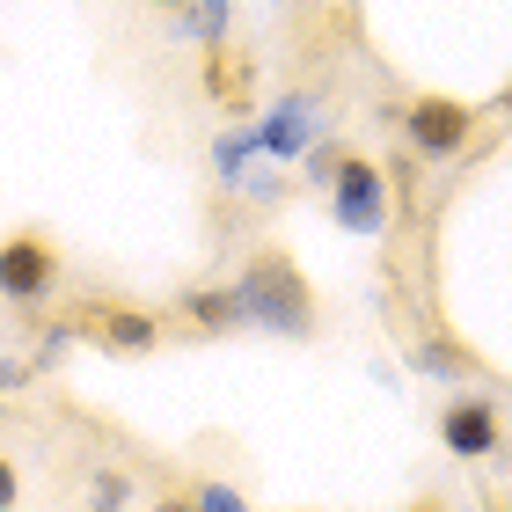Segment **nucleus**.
I'll return each instance as SVG.
<instances>
[{
    "instance_id": "1",
    "label": "nucleus",
    "mask_w": 512,
    "mask_h": 512,
    "mask_svg": "<svg viewBox=\"0 0 512 512\" xmlns=\"http://www.w3.org/2000/svg\"><path fill=\"white\" fill-rule=\"evenodd\" d=\"M235 308H242V330H264V337H286V344L315 337V293H308V278H300V264L286 249H256L242 264Z\"/></svg>"
},
{
    "instance_id": "2",
    "label": "nucleus",
    "mask_w": 512,
    "mask_h": 512,
    "mask_svg": "<svg viewBox=\"0 0 512 512\" xmlns=\"http://www.w3.org/2000/svg\"><path fill=\"white\" fill-rule=\"evenodd\" d=\"M256 139V161H271V169H286L315 147V139H330V110H322L315 88H286V96H271V110L249 125Z\"/></svg>"
},
{
    "instance_id": "3",
    "label": "nucleus",
    "mask_w": 512,
    "mask_h": 512,
    "mask_svg": "<svg viewBox=\"0 0 512 512\" xmlns=\"http://www.w3.org/2000/svg\"><path fill=\"white\" fill-rule=\"evenodd\" d=\"M322 191H330V220H337L352 242H381V235H388V176H381V161L344 154L337 176L322 183Z\"/></svg>"
},
{
    "instance_id": "4",
    "label": "nucleus",
    "mask_w": 512,
    "mask_h": 512,
    "mask_svg": "<svg viewBox=\"0 0 512 512\" xmlns=\"http://www.w3.org/2000/svg\"><path fill=\"white\" fill-rule=\"evenodd\" d=\"M66 322H74V337L103 344V352H118V359H139V352H154V344L169 337V322H161L154 308H132V300H110V293L66 308Z\"/></svg>"
},
{
    "instance_id": "5",
    "label": "nucleus",
    "mask_w": 512,
    "mask_h": 512,
    "mask_svg": "<svg viewBox=\"0 0 512 512\" xmlns=\"http://www.w3.org/2000/svg\"><path fill=\"white\" fill-rule=\"evenodd\" d=\"M59 286V242L37 235V227H22V235L0 242V300H15V308H44Z\"/></svg>"
},
{
    "instance_id": "6",
    "label": "nucleus",
    "mask_w": 512,
    "mask_h": 512,
    "mask_svg": "<svg viewBox=\"0 0 512 512\" xmlns=\"http://www.w3.org/2000/svg\"><path fill=\"white\" fill-rule=\"evenodd\" d=\"M403 139H410L425 161H454V154L476 139V110L454 103V96H417V103L403 110Z\"/></svg>"
},
{
    "instance_id": "7",
    "label": "nucleus",
    "mask_w": 512,
    "mask_h": 512,
    "mask_svg": "<svg viewBox=\"0 0 512 512\" xmlns=\"http://www.w3.org/2000/svg\"><path fill=\"white\" fill-rule=\"evenodd\" d=\"M439 447L461 454V461H491L505 447L498 403H491V395H461V403H447V410H439Z\"/></svg>"
},
{
    "instance_id": "8",
    "label": "nucleus",
    "mask_w": 512,
    "mask_h": 512,
    "mask_svg": "<svg viewBox=\"0 0 512 512\" xmlns=\"http://www.w3.org/2000/svg\"><path fill=\"white\" fill-rule=\"evenodd\" d=\"M176 315L191 322V330H205V337H227V330H242L235 286H183V293H176Z\"/></svg>"
},
{
    "instance_id": "9",
    "label": "nucleus",
    "mask_w": 512,
    "mask_h": 512,
    "mask_svg": "<svg viewBox=\"0 0 512 512\" xmlns=\"http://www.w3.org/2000/svg\"><path fill=\"white\" fill-rule=\"evenodd\" d=\"M176 15H183L176 37H183V44H205V52H220L227 30H235V0H183Z\"/></svg>"
},
{
    "instance_id": "10",
    "label": "nucleus",
    "mask_w": 512,
    "mask_h": 512,
    "mask_svg": "<svg viewBox=\"0 0 512 512\" xmlns=\"http://www.w3.org/2000/svg\"><path fill=\"white\" fill-rule=\"evenodd\" d=\"M249 81H256V66H249V52H205V96L213 103H249Z\"/></svg>"
},
{
    "instance_id": "11",
    "label": "nucleus",
    "mask_w": 512,
    "mask_h": 512,
    "mask_svg": "<svg viewBox=\"0 0 512 512\" xmlns=\"http://www.w3.org/2000/svg\"><path fill=\"white\" fill-rule=\"evenodd\" d=\"M410 366H417V374H432V381H469V374H476L469 344H454V337H425V344L410 352Z\"/></svg>"
},
{
    "instance_id": "12",
    "label": "nucleus",
    "mask_w": 512,
    "mask_h": 512,
    "mask_svg": "<svg viewBox=\"0 0 512 512\" xmlns=\"http://www.w3.org/2000/svg\"><path fill=\"white\" fill-rule=\"evenodd\" d=\"M256 161V139H249V125H235V132H220L213 139V183H227V191H235V176Z\"/></svg>"
},
{
    "instance_id": "13",
    "label": "nucleus",
    "mask_w": 512,
    "mask_h": 512,
    "mask_svg": "<svg viewBox=\"0 0 512 512\" xmlns=\"http://www.w3.org/2000/svg\"><path fill=\"white\" fill-rule=\"evenodd\" d=\"M235 191H242L249 205H278V198H286V169H271V161H249V169L235 176Z\"/></svg>"
},
{
    "instance_id": "14",
    "label": "nucleus",
    "mask_w": 512,
    "mask_h": 512,
    "mask_svg": "<svg viewBox=\"0 0 512 512\" xmlns=\"http://www.w3.org/2000/svg\"><path fill=\"white\" fill-rule=\"evenodd\" d=\"M125 498H132V476H118V469H103L88 483V512H125Z\"/></svg>"
},
{
    "instance_id": "15",
    "label": "nucleus",
    "mask_w": 512,
    "mask_h": 512,
    "mask_svg": "<svg viewBox=\"0 0 512 512\" xmlns=\"http://www.w3.org/2000/svg\"><path fill=\"white\" fill-rule=\"evenodd\" d=\"M191 512H249V498L235 491V483H198V491H191Z\"/></svg>"
},
{
    "instance_id": "16",
    "label": "nucleus",
    "mask_w": 512,
    "mask_h": 512,
    "mask_svg": "<svg viewBox=\"0 0 512 512\" xmlns=\"http://www.w3.org/2000/svg\"><path fill=\"white\" fill-rule=\"evenodd\" d=\"M300 161H308V183H330V176H337V161H344V147H337V139H315V147L300 154Z\"/></svg>"
},
{
    "instance_id": "17",
    "label": "nucleus",
    "mask_w": 512,
    "mask_h": 512,
    "mask_svg": "<svg viewBox=\"0 0 512 512\" xmlns=\"http://www.w3.org/2000/svg\"><path fill=\"white\" fill-rule=\"evenodd\" d=\"M30 381H37L30 359H8V352H0V395H15V388H30Z\"/></svg>"
},
{
    "instance_id": "18",
    "label": "nucleus",
    "mask_w": 512,
    "mask_h": 512,
    "mask_svg": "<svg viewBox=\"0 0 512 512\" xmlns=\"http://www.w3.org/2000/svg\"><path fill=\"white\" fill-rule=\"evenodd\" d=\"M15 491H22V476H15V461H0V512H15Z\"/></svg>"
},
{
    "instance_id": "19",
    "label": "nucleus",
    "mask_w": 512,
    "mask_h": 512,
    "mask_svg": "<svg viewBox=\"0 0 512 512\" xmlns=\"http://www.w3.org/2000/svg\"><path fill=\"white\" fill-rule=\"evenodd\" d=\"M410 512H454V505H447V498H417Z\"/></svg>"
},
{
    "instance_id": "20",
    "label": "nucleus",
    "mask_w": 512,
    "mask_h": 512,
    "mask_svg": "<svg viewBox=\"0 0 512 512\" xmlns=\"http://www.w3.org/2000/svg\"><path fill=\"white\" fill-rule=\"evenodd\" d=\"M154 512H191V498H161Z\"/></svg>"
},
{
    "instance_id": "21",
    "label": "nucleus",
    "mask_w": 512,
    "mask_h": 512,
    "mask_svg": "<svg viewBox=\"0 0 512 512\" xmlns=\"http://www.w3.org/2000/svg\"><path fill=\"white\" fill-rule=\"evenodd\" d=\"M498 110H505V118H512V81H505V96H498Z\"/></svg>"
},
{
    "instance_id": "22",
    "label": "nucleus",
    "mask_w": 512,
    "mask_h": 512,
    "mask_svg": "<svg viewBox=\"0 0 512 512\" xmlns=\"http://www.w3.org/2000/svg\"><path fill=\"white\" fill-rule=\"evenodd\" d=\"M491 512H512V498H498V505H491Z\"/></svg>"
},
{
    "instance_id": "23",
    "label": "nucleus",
    "mask_w": 512,
    "mask_h": 512,
    "mask_svg": "<svg viewBox=\"0 0 512 512\" xmlns=\"http://www.w3.org/2000/svg\"><path fill=\"white\" fill-rule=\"evenodd\" d=\"M154 8H183V0H154Z\"/></svg>"
}]
</instances>
